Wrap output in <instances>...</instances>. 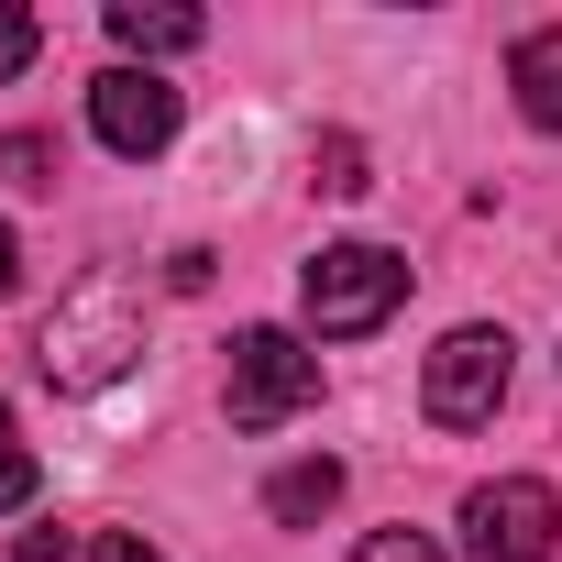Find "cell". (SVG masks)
I'll return each mask as SVG.
<instances>
[{"mask_svg": "<svg viewBox=\"0 0 562 562\" xmlns=\"http://www.w3.org/2000/svg\"><path fill=\"white\" fill-rule=\"evenodd\" d=\"M133 353H144V299L122 288V276H89V288L34 331V364H45V386H67V397L122 386V375H133Z\"/></svg>", "mask_w": 562, "mask_h": 562, "instance_id": "cell-1", "label": "cell"}, {"mask_svg": "<svg viewBox=\"0 0 562 562\" xmlns=\"http://www.w3.org/2000/svg\"><path fill=\"white\" fill-rule=\"evenodd\" d=\"M397 299H408V254H386V243H321L310 276H299V310H310L321 342H364V331H386Z\"/></svg>", "mask_w": 562, "mask_h": 562, "instance_id": "cell-2", "label": "cell"}, {"mask_svg": "<svg viewBox=\"0 0 562 562\" xmlns=\"http://www.w3.org/2000/svg\"><path fill=\"white\" fill-rule=\"evenodd\" d=\"M221 397H232V430H288L299 408H321V353L265 321V331L232 342V386Z\"/></svg>", "mask_w": 562, "mask_h": 562, "instance_id": "cell-3", "label": "cell"}, {"mask_svg": "<svg viewBox=\"0 0 562 562\" xmlns=\"http://www.w3.org/2000/svg\"><path fill=\"white\" fill-rule=\"evenodd\" d=\"M562 551V496L540 474H496L463 496V562H551Z\"/></svg>", "mask_w": 562, "mask_h": 562, "instance_id": "cell-4", "label": "cell"}, {"mask_svg": "<svg viewBox=\"0 0 562 562\" xmlns=\"http://www.w3.org/2000/svg\"><path fill=\"white\" fill-rule=\"evenodd\" d=\"M507 364H518V342H507V331H485V321H463V331L430 353V375H419L430 430H485V419H496V397H507Z\"/></svg>", "mask_w": 562, "mask_h": 562, "instance_id": "cell-5", "label": "cell"}, {"mask_svg": "<svg viewBox=\"0 0 562 562\" xmlns=\"http://www.w3.org/2000/svg\"><path fill=\"white\" fill-rule=\"evenodd\" d=\"M89 133H100L111 155H166V144H177V89H166L155 67H100V78H89Z\"/></svg>", "mask_w": 562, "mask_h": 562, "instance_id": "cell-6", "label": "cell"}, {"mask_svg": "<svg viewBox=\"0 0 562 562\" xmlns=\"http://www.w3.org/2000/svg\"><path fill=\"white\" fill-rule=\"evenodd\" d=\"M199 34H210V23H199V12H177V0H111V45H122V56H144V67H155V56H188Z\"/></svg>", "mask_w": 562, "mask_h": 562, "instance_id": "cell-7", "label": "cell"}, {"mask_svg": "<svg viewBox=\"0 0 562 562\" xmlns=\"http://www.w3.org/2000/svg\"><path fill=\"white\" fill-rule=\"evenodd\" d=\"M507 89H518V111H529L540 133H562V23L518 34V56H507Z\"/></svg>", "mask_w": 562, "mask_h": 562, "instance_id": "cell-8", "label": "cell"}, {"mask_svg": "<svg viewBox=\"0 0 562 562\" xmlns=\"http://www.w3.org/2000/svg\"><path fill=\"white\" fill-rule=\"evenodd\" d=\"M331 507H342V463H331V452H310V463H288V474L265 485V518H276V529H310V518H331Z\"/></svg>", "mask_w": 562, "mask_h": 562, "instance_id": "cell-9", "label": "cell"}, {"mask_svg": "<svg viewBox=\"0 0 562 562\" xmlns=\"http://www.w3.org/2000/svg\"><path fill=\"white\" fill-rule=\"evenodd\" d=\"M310 166H321V188H331V199H364V188H375V177H364V144H353V133H321V155H310Z\"/></svg>", "mask_w": 562, "mask_h": 562, "instance_id": "cell-10", "label": "cell"}, {"mask_svg": "<svg viewBox=\"0 0 562 562\" xmlns=\"http://www.w3.org/2000/svg\"><path fill=\"white\" fill-rule=\"evenodd\" d=\"M12 507H34V452H23L12 408H0V518H12Z\"/></svg>", "mask_w": 562, "mask_h": 562, "instance_id": "cell-11", "label": "cell"}, {"mask_svg": "<svg viewBox=\"0 0 562 562\" xmlns=\"http://www.w3.org/2000/svg\"><path fill=\"white\" fill-rule=\"evenodd\" d=\"M0 166H12V188H56V144H45V133H12Z\"/></svg>", "mask_w": 562, "mask_h": 562, "instance_id": "cell-12", "label": "cell"}, {"mask_svg": "<svg viewBox=\"0 0 562 562\" xmlns=\"http://www.w3.org/2000/svg\"><path fill=\"white\" fill-rule=\"evenodd\" d=\"M34 45H45V23H34V12H12V0H0V78H23V67H34Z\"/></svg>", "mask_w": 562, "mask_h": 562, "instance_id": "cell-13", "label": "cell"}, {"mask_svg": "<svg viewBox=\"0 0 562 562\" xmlns=\"http://www.w3.org/2000/svg\"><path fill=\"white\" fill-rule=\"evenodd\" d=\"M353 562H441V540H430V529H375Z\"/></svg>", "mask_w": 562, "mask_h": 562, "instance_id": "cell-14", "label": "cell"}, {"mask_svg": "<svg viewBox=\"0 0 562 562\" xmlns=\"http://www.w3.org/2000/svg\"><path fill=\"white\" fill-rule=\"evenodd\" d=\"M166 288H177V299L210 288V243H177V254H166Z\"/></svg>", "mask_w": 562, "mask_h": 562, "instance_id": "cell-15", "label": "cell"}, {"mask_svg": "<svg viewBox=\"0 0 562 562\" xmlns=\"http://www.w3.org/2000/svg\"><path fill=\"white\" fill-rule=\"evenodd\" d=\"M89 562H166V551H155L144 529H100V540H89Z\"/></svg>", "mask_w": 562, "mask_h": 562, "instance_id": "cell-16", "label": "cell"}, {"mask_svg": "<svg viewBox=\"0 0 562 562\" xmlns=\"http://www.w3.org/2000/svg\"><path fill=\"white\" fill-rule=\"evenodd\" d=\"M12 562H78V540H67V529H23V540H12Z\"/></svg>", "mask_w": 562, "mask_h": 562, "instance_id": "cell-17", "label": "cell"}, {"mask_svg": "<svg viewBox=\"0 0 562 562\" xmlns=\"http://www.w3.org/2000/svg\"><path fill=\"white\" fill-rule=\"evenodd\" d=\"M23 288V243H12V221H0V299Z\"/></svg>", "mask_w": 562, "mask_h": 562, "instance_id": "cell-18", "label": "cell"}]
</instances>
